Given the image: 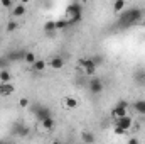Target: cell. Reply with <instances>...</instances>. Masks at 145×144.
<instances>
[{"label":"cell","instance_id":"obj_8","mask_svg":"<svg viewBox=\"0 0 145 144\" xmlns=\"http://www.w3.org/2000/svg\"><path fill=\"white\" fill-rule=\"evenodd\" d=\"M113 126H118V127H121L123 131H128V129H132V126H133V119H132L130 115L121 117V119H115V120H113Z\"/></svg>","mask_w":145,"mask_h":144},{"label":"cell","instance_id":"obj_27","mask_svg":"<svg viewBox=\"0 0 145 144\" xmlns=\"http://www.w3.org/2000/svg\"><path fill=\"white\" fill-rule=\"evenodd\" d=\"M89 58L93 59V63L96 65V68H98V65H101V63H103V58H101L100 54H95V56H89Z\"/></svg>","mask_w":145,"mask_h":144},{"label":"cell","instance_id":"obj_12","mask_svg":"<svg viewBox=\"0 0 145 144\" xmlns=\"http://www.w3.org/2000/svg\"><path fill=\"white\" fill-rule=\"evenodd\" d=\"M49 66H51L52 70H61V68L64 66V59H63L61 56H54V58L49 59Z\"/></svg>","mask_w":145,"mask_h":144},{"label":"cell","instance_id":"obj_15","mask_svg":"<svg viewBox=\"0 0 145 144\" xmlns=\"http://www.w3.org/2000/svg\"><path fill=\"white\" fill-rule=\"evenodd\" d=\"M39 124H40V127H42V131H44V132H47V131L54 129V126H56V122H54V119H52V117H49V119H46V120H42V122H39Z\"/></svg>","mask_w":145,"mask_h":144},{"label":"cell","instance_id":"obj_13","mask_svg":"<svg viewBox=\"0 0 145 144\" xmlns=\"http://www.w3.org/2000/svg\"><path fill=\"white\" fill-rule=\"evenodd\" d=\"M95 141H96V137H95L93 132H89V131L81 132V143L83 144H95Z\"/></svg>","mask_w":145,"mask_h":144},{"label":"cell","instance_id":"obj_14","mask_svg":"<svg viewBox=\"0 0 145 144\" xmlns=\"http://www.w3.org/2000/svg\"><path fill=\"white\" fill-rule=\"evenodd\" d=\"M63 105L66 108H69V110H72V108L78 107V100H76L74 97H69V95H68V97L63 98Z\"/></svg>","mask_w":145,"mask_h":144},{"label":"cell","instance_id":"obj_32","mask_svg":"<svg viewBox=\"0 0 145 144\" xmlns=\"http://www.w3.org/2000/svg\"><path fill=\"white\" fill-rule=\"evenodd\" d=\"M81 144H83V143H81Z\"/></svg>","mask_w":145,"mask_h":144},{"label":"cell","instance_id":"obj_18","mask_svg":"<svg viewBox=\"0 0 145 144\" xmlns=\"http://www.w3.org/2000/svg\"><path fill=\"white\" fill-rule=\"evenodd\" d=\"M46 66H47V63H46L44 59H37L36 63L31 66V70H34V71H44V70H46Z\"/></svg>","mask_w":145,"mask_h":144},{"label":"cell","instance_id":"obj_11","mask_svg":"<svg viewBox=\"0 0 145 144\" xmlns=\"http://www.w3.org/2000/svg\"><path fill=\"white\" fill-rule=\"evenodd\" d=\"M15 92V87L12 83H0V97H8Z\"/></svg>","mask_w":145,"mask_h":144},{"label":"cell","instance_id":"obj_30","mask_svg":"<svg viewBox=\"0 0 145 144\" xmlns=\"http://www.w3.org/2000/svg\"><path fill=\"white\" fill-rule=\"evenodd\" d=\"M51 144H63V143H61V141H57V139H56V141H52V143H51Z\"/></svg>","mask_w":145,"mask_h":144},{"label":"cell","instance_id":"obj_10","mask_svg":"<svg viewBox=\"0 0 145 144\" xmlns=\"http://www.w3.org/2000/svg\"><path fill=\"white\" fill-rule=\"evenodd\" d=\"M10 15L15 17V19L25 15V3H24V2H20V3H14V7H12V10H10Z\"/></svg>","mask_w":145,"mask_h":144},{"label":"cell","instance_id":"obj_25","mask_svg":"<svg viewBox=\"0 0 145 144\" xmlns=\"http://www.w3.org/2000/svg\"><path fill=\"white\" fill-rule=\"evenodd\" d=\"M19 107H20V108H29V107H31V102H29V98L22 97V98L19 100Z\"/></svg>","mask_w":145,"mask_h":144},{"label":"cell","instance_id":"obj_9","mask_svg":"<svg viewBox=\"0 0 145 144\" xmlns=\"http://www.w3.org/2000/svg\"><path fill=\"white\" fill-rule=\"evenodd\" d=\"M79 65L83 66V70L86 71V75H95V71H96V65L93 63V59L91 58H83L81 61H79Z\"/></svg>","mask_w":145,"mask_h":144},{"label":"cell","instance_id":"obj_19","mask_svg":"<svg viewBox=\"0 0 145 144\" xmlns=\"http://www.w3.org/2000/svg\"><path fill=\"white\" fill-rule=\"evenodd\" d=\"M24 61H25L29 66H32V65H34V63L37 61L36 53H32V51H27V53H25V58H24Z\"/></svg>","mask_w":145,"mask_h":144},{"label":"cell","instance_id":"obj_17","mask_svg":"<svg viewBox=\"0 0 145 144\" xmlns=\"http://www.w3.org/2000/svg\"><path fill=\"white\" fill-rule=\"evenodd\" d=\"M133 108L137 110V114H140V115H145V100H144V98L137 100V102L133 104Z\"/></svg>","mask_w":145,"mask_h":144},{"label":"cell","instance_id":"obj_6","mask_svg":"<svg viewBox=\"0 0 145 144\" xmlns=\"http://www.w3.org/2000/svg\"><path fill=\"white\" fill-rule=\"evenodd\" d=\"M12 134L14 136H19V137H27L31 134V129L25 124H22V122H15L14 127H12Z\"/></svg>","mask_w":145,"mask_h":144},{"label":"cell","instance_id":"obj_7","mask_svg":"<svg viewBox=\"0 0 145 144\" xmlns=\"http://www.w3.org/2000/svg\"><path fill=\"white\" fill-rule=\"evenodd\" d=\"M25 49H12V51H8V53H5V56H7V59L10 61V63H15V61H20V59H24L25 58Z\"/></svg>","mask_w":145,"mask_h":144},{"label":"cell","instance_id":"obj_29","mask_svg":"<svg viewBox=\"0 0 145 144\" xmlns=\"http://www.w3.org/2000/svg\"><path fill=\"white\" fill-rule=\"evenodd\" d=\"M127 144H140V141H138L137 137H130V139L127 141Z\"/></svg>","mask_w":145,"mask_h":144},{"label":"cell","instance_id":"obj_20","mask_svg":"<svg viewBox=\"0 0 145 144\" xmlns=\"http://www.w3.org/2000/svg\"><path fill=\"white\" fill-rule=\"evenodd\" d=\"M10 80H12V75L8 70H2L0 71V83H10Z\"/></svg>","mask_w":145,"mask_h":144},{"label":"cell","instance_id":"obj_26","mask_svg":"<svg viewBox=\"0 0 145 144\" xmlns=\"http://www.w3.org/2000/svg\"><path fill=\"white\" fill-rule=\"evenodd\" d=\"M0 5H2L3 9H12V7H14V2H12V0H0Z\"/></svg>","mask_w":145,"mask_h":144},{"label":"cell","instance_id":"obj_22","mask_svg":"<svg viewBox=\"0 0 145 144\" xmlns=\"http://www.w3.org/2000/svg\"><path fill=\"white\" fill-rule=\"evenodd\" d=\"M5 29H7V32H14V31L19 29V22L17 20H8L7 26H5Z\"/></svg>","mask_w":145,"mask_h":144},{"label":"cell","instance_id":"obj_31","mask_svg":"<svg viewBox=\"0 0 145 144\" xmlns=\"http://www.w3.org/2000/svg\"><path fill=\"white\" fill-rule=\"evenodd\" d=\"M0 144H8V143H5V141H0Z\"/></svg>","mask_w":145,"mask_h":144},{"label":"cell","instance_id":"obj_2","mask_svg":"<svg viewBox=\"0 0 145 144\" xmlns=\"http://www.w3.org/2000/svg\"><path fill=\"white\" fill-rule=\"evenodd\" d=\"M29 110H32L34 112V115H36V119L39 122H42V120H46V119H49V117H52V114H51V108L47 107V105H31Z\"/></svg>","mask_w":145,"mask_h":144},{"label":"cell","instance_id":"obj_1","mask_svg":"<svg viewBox=\"0 0 145 144\" xmlns=\"http://www.w3.org/2000/svg\"><path fill=\"white\" fill-rule=\"evenodd\" d=\"M144 12L142 9L138 7H132V9H125L121 14H120V19H118V27L125 29V27H130V26H135L140 22Z\"/></svg>","mask_w":145,"mask_h":144},{"label":"cell","instance_id":"obj_28","mask_svg":"<svg viewBox=\"0 0 145 144\" xmlns=\"http://www.w3.org/2000/svg\"><path fill=\"white\" fill-rule=\"evenodd\" d=\"M115 134H118V136H123V134H127V131H123L121 127H118V126H115Z\"/></svg>","mask_w":145,"mask_h":144},{"label":"cell","instance_id":"obj_4","mask_svg":"<svg viewBox=\"0 0 145 144\" xmlns=\"http://www.w3.org/2000/svg\"><path fill=\"white\" fill-rule=\"evenodd\" d=\"M127 110H128V102H125V100L118 102L115 107L111 108V117H113V120H115V119L127 117V115H128V114H127Z\"/></svg>","mask_w":145,"mask_h":144},{"label":"cell","instance_id":"obj_16","mask_svg":"<svg viewBox=\"0 0 145 144\" xmlns=\"http://www.w3.org/2000/svg\"><path fill=\"white\" fill-rule=\"evenodd\" d=\"M125 9H127V3H125L123 0H116V2H113V12L121 14Z\"/></svg>","mask_w":145,"mask_h":144},{"label":"cell","instance_id":"obj_24","mask_svg":"<svg viewBox=\"0 0 145 144\" xmlns=\"http://www.w3.org/2000/svg\"><path fill=\"white\" fill-rule=\"evenodd\" d=\"M44 31H46V32H54V31H56V22L47 20V22L44 24Z\"/></svg>","mask_w":145,"mask_h":144},{"label":"cell","instance_id":"obj_3","mask_svg":"<svg viewBox=\"0 0 145 144\" xmlns=\"http://www.w3.org/2000/svg\"><path fill=\"white\" fill-rule=\"evenodd\" d=\"M68 19H83V3L79 2H72L68 5Z\"/></svg>","mask_w":145,"mask_h":144},{"label":"cell","instance_id":"obj_23","mask_svg":"<svg viewBox=\"0 0 145 144\" xmlns=\"http://www.w3.org/2000/svg\"><path fill=\"white\" fill-rule=\"evenodd\" d=\"M8 66H10V61L7 59V56L5 54H0V71L2 70H8Z\"/></svg>","mask_w":145,"mask_h":144},{"label":"cell","instance_id":"obj_21","mask_svg":"<svg viewBox=\"0 0 145 144\" xmlns=\"http://www.w3.org/2000/svg\"><path fill=\"white\" fill-rule=\"evenodd\" d=\"M66 27H69L68 19H59V20H56V31H63V29H66Z\"/></svg>","mask_w":145,"mask_h":144},{"label":"cell","instance_id":"obj_5","mask_svg":"<svg viewBox=\"0 0 145 144\" xmlns=\"http://www.w3.org/2000/svg\"><path fill=\"white\" fill-rule=\"evenodd\" d=\"M88 88H89V92H91L93 95H100V93L103 92V88H105L103 80H101V78H91V80L88 81Z\"/></svg>","mask_w":145,"mask_h":144}]
</instances>
